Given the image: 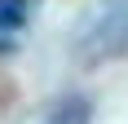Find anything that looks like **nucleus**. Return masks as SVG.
Here are the masks:
<instances>
[{
	"label": "nucleus",
	"instance_id": "f257e3e1",
	"mask_svg": "<svg viewBox=\"0 0 128 124\" xmlns=\"http://www.w3.org/2000/svg\"><path fill=\"white\" fill-rule=\"evenodd\" d=\"M115 53H128V0L110 5L93 22L84 44H80V58L84 62H102V58H115Z\"/></svg>",
	"mask_w": 128,
	"mask_h": 124
},
{
	"label": "nucleus",
	"instance_id": "f03ea898",
	"mask_svg": "<svg viewBox=\"0 0 128 124\" xmlns=\"http://www.w3.org/2000/svg\"><path fill=\"white\" fill-rule=\"evenodd\" d=\"M44 124H93V102L84 98V93H71V98H62L49 111Z\"/></svg>",
	"mask_w": 128,
	"mask_h": 124
},
{
	"label": "nucleus",
	"instance_id": "7ed1b4c3",
	"mask_svg": "<svg viewBox=\"0 0 128 124\" xmlns=\"http://www.w3.org/2000/svg\"><path fill=\"white\" fill-rule=\"evenodd\" d=\"M26 13H31V5L26 0H0V31L9 36V31H18V27L26 22Z\"/></svg>",
	"mask_w": 128,
	"mask_h": 124
}]
</instances>
